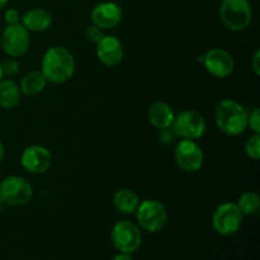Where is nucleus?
<instances>
[{"instance_id": "1", "label": "nucleus", "mask_w": 260, "mask_h": 260, "mask_svg": "<svg viewBox=\"0 0 260 260\" xmlns=\"http://www.w3.org/2000/svg\"><path fill=\"white\" fill-rule=\"evenodd\" d=\"M76 62L73 53L63 46H52L47 48L41 61V71L47 83L65 84L75 74Z\"/></svg>"}, {"instance_id": "2", "label": "nucleus", "mask_w": 260, "mask_h": 260, "mask_svg": "<svg viewBox=\"0 0 260 260\" xmlns=\"http://www.w3.org/2000/svg\"><path fill=\"white\" fill-rule=\"evenodd\" d=\"M215 123L226 136H240L248 129V111L234 99H222L215 109Z\"/></svg>"}, {"instance_id": "3", "label": "nucleus", "mask_w": 260, "mask_h": 260, "mask_svg": "<svg viewBox=\"0 0 260 260\" xmlns=\"http://www.w3.org/2000/svg\"><path fill=\"white\" fill-rule=\"evenodd\" d=\"M222 24L233 32H243L253 22V8L249 0H222L218 9Z\"/></svg>"}, {"instance_id": "4", "label": "nucleus", "mask_w": 260, "mask_h": 260, "mask_svg": "<svg viewBox=\"0 0 260 260\" xmlns=\"http://www.w3.org/2000/svg\"><path fill=\"white\" fill-rule=\"evenodd\" d=\"M135 213L137 226L149 234L160 233L167 226L168 211L157 200L141 201Z\"/></svg>"}, {"instance_id": "5", "label": "nucleus", "mask_w": 260, "mask_h": 260, "mask_svg": "<svg viewBox=\"0 0 260 260\" xmlns=\"http://www.w3.org/2000/svg\"><path fill=\"white\" fill-rule=\"evenodd\" d=\"M33 198V187L20 175H8L0 182V200L4 205L18 207L25 206Z\"/></svg>"}, {"instance_id": "6", "label": "nucleus", "mask_w": 260, "mask_h": 260, "mask_svg": "<svg viewBox=\"0 0 260 260\" xmlns=\"http://www.w3.org/2000/svg\"><path fill=\"white\" fill-rule=\"evenodd\" d=\"M111 240L119 253L134 254L141 248L142 234L137 223L128 220L118 221L111 231Z\"/></svg>"}, {"instance_id": "7", "label": "nucleus", "mask_w": 260, "mask_h": 260, "mask_svg": "<svg viewBox=\"0 0 260 260\" xmlns=\"http://www.w3.org/2000/svg\"><path fill=\"white\" fill-rule=\"evenodd\" d=\"M173 131L180 140H197L202 139L206 134L207 123L200 112L193 109H184L175 114L172 124Z\"/></svg>"}, {"instance_id": "8", "label": "nucleus", "mask_w": 260, "mask_h": 260, "mask_svg": "<svg viewBox=\"0 0 260 260\" xmlns=\"http://www.w3.org/2000/svg\"><path fill=\"white\" fill-rule=\"evenodd\" d=\"M198 62L203 65L210 75L217 79H226L233 75L235 70V61L233 55L225 48L213 47L198 56Z\"/></svg>"}, {"instance_id": "9", "label": "nucleus", "mask_w": 260, "mask_h": 260, "mask_svg": "<svg viewBox=\"0 0 260 260\" xmlns=\"http://www.w3.org/2000/svg\"><path fill=\"white\" fill-rule=\"evenodd\" d=\"M30 45V33L22 23L7 24L0 35V47L8 57L18 58L24 55Z\"/></svg>"}, {"instance_id": "10", "label": "nucleus", "mask_w": 260, "mask_h": 260, "mask_svg": "<svg viewBox=\"0 0 260 260\" xmlns=\"http://www.w3.org/2000/svg\"><path fill=\"white\" fill-rule=\"evenodd\" d=\"M243 213L235 202H223L212 215V226L221 236H233L243 225Z\"/></svg>"}, {"instance_id": "11", "label": "nucleus", "mask_w": 260, "mask_h": 260, "mask_svg": "<svg viewBox=\"0 0 260 260\" xmlns=\"http://www.w3.org/2000/svg\"><path fill=\"white\" fill-rule=\"evenodd\" d=\"M174 159L183 172L196 173L205 164V152L194 140H180L175 146Z\"/></svg>"}, {"instance_id": "12", "label": "nucleus", "mask_w": 260, "mask_h": 260, "mask_svg": "<svg viewBox=\"0 0 260 260\" xmlns=\"http://www.w3.org/2000/svg\"><path fill=\"white\" fill-rule=\"evenodd\" d=\"M52 164V154L43 145H30L20 155V165L25 172L40 175L47 172Z\"/></svg>"}, {"instance_id": "13", "label": "nucleus", "mask_w": 260, "mask_h": 260, "mask_svg": "<svg viewBox=\"0 0 260 260\" xmlns=\"http://www.w3.org/2000/svg\"><path fill=\"white\" fill-rule=\"evenodd\" d=\"M123 19V9L114 2H102L93 8L90 20L94 25L103 30H111L118 27Z\"/></svg>"}, {"instance_id": "14", "label": "nucleus", "mask_w": 260, "mask_h": 260, "mask_svg": "<svg viewBox=\"0 0 260 260\" xmlns=\"http://www.w3.org/2000/svg\"><path fill=\"white\" fill-rule=\"evenodd\" d=\"M96 57L107 68H114L122 62L124 57L123 45L116 36L104 35L96 43Z\"/></svg>"}, {"instance_id": "15", "label": "nucleus", "mask_w": 260, "mask_h": 260, "mask_svg": "<svg viewBox=\"0 0 260 260\" xmlns=\"http://www.w3.org/2000/svg\"><path fill=\"white\" fill-rule=\"evenodd\" d=\"M52 22L53 19L51 13L43 8H33V9L27 10L20 17V23L24 25V28L29 33L46 32L51 28Z\"/></svg>"}, {"instance_id": "16", "label": "nucleus", "mask_w": 260, "mask_h": 260, "mask_svg": "<svg viewBox=\"0 0 260 260\" xmlns=\"http://www.w3.org/2000/svg\"><path fill=\"white\" fill-rule=\"evenodd\" d=\"M175 112L169 103L162 101L154 102L147 109V118L149 122L157 129L172 127L175 118Z\"/></svg>"}, {"instance_id": "17", "label": "nucleus", "mask_w": 260, "mask_h": 260, "mask_svg": "<svg viewBox=\"0 0 260 260\" xmlns=\"http://www.w3.org/2000/svg\"><path fill=\"white\" fill-rule=\"evenodd\" d=\"M112 202H113V207L117 212L129 216L136 212L141 201L136 192L128 189V188H122L114 193Z\"/></svg>"}, {"instance_id": "18", "label": "nucleus", "mask_w": 260, "mask_h": 260, "mask_svg": "<svg viewBox=\"0 0 260 260\" xmlns=\"http://www.w3.org/2000/svg\"><path fill=\"white\" fill-rule=\"evenodd\" d=\"M22 95L19 85L13 79L3 78L0 80V107L3 109H13L19 106Z\"/></svg>"}, {"instance_id": "19", "label": "nucleus", "mask_w": 260, "mask_h": 260, "mask_svg": "<svg viewBox=\"0 0 260 260\" xmlns=\"http://www.w3.org/2000/svg\"><path fill=\"white\" fill-rule=\"evenodd\" d=\"M19 89L22 94L28 96H35L42 93L47 85V79L41 70H32L25 74L19 81Z\"/></svg>"}, {"instance_id": "20", "label": "nucleus", "mask_w": 260, "mask_h": 260, "mask_svg": "<svg viewBox=\"0 0 260 260\" xmlns=\"http://www.w3.org/2000/svg\"><path fill=\"white\" fill-rule=\"evenodd\" d=\"M236 206L239 207L240 212L243 216H254L259 212L260 210V197L258 193L251 192H244L243 194L239 197Z\"/></svg>"}, {"instance_id": "21", "label": "nucleus", "mask_w": 260, "mask_h": 260, "mask_svg": "<svg viewBox=\"0 0 260 260\" xmlns=\"http://www.w3.org/2000/svg\"><path fill=\"white\" fill-rule=\"evenodd\" d=\"M245 154L251 160H259L260 159V134H253L245 142Z\"/></svg>"}, {"instance_id": "22", "label": "nucleus", "mask_w": 260, "mask_h": 260, "mask_svg": "<svg viewBox=\"0 0 260 260\" xmlns=\"http://www.w3.org/2000/svg\"><path fill=\"white\" fill-rule=\"evenodd\" d=\"M0 66H2V71H3V75L8 76V78H12V76L17 75L19 73V69L20 65L18 62L17 58L14 57H8L5 60H3L0 62Z\"/></svg>"}, {"instance_id": "23", "label": "nucleus", "mask_w": 260, "mask_h": 260, "mask_svg": "<svg viewBox=\"0 0 260 260\" xmlns=\"http://www.w3.org/2000/svg\"><path fill=\"white\" fill-rule=\"evenodd\" d=\"M85 37L89 42L95 43L96 45V43H98L99 41L104 37V30L91 23L90 25H88V27L85 28Z\"/></svg>"}, {"instance_id": "24", "label": "nucleus", "mask_w": 260, "mask_h": 260, "mask_svg": "<svg viewBox=\"0 0 260 260\" xmlns=\"http://www.w3.org/2000/svg\"><path fill=\"white\" fill-rule=\"evenodd\" d=\"M248 128H250L253 134H260V109L258 107L248 112Z\"/></svg>"}, {"instance_id": "25", "label": "nucleus", "mask_w": 260, "mask_h": 260, "mask_svg": "<svg viewBox=\"0 0 260 260\" xmlns=\"http://www.w3.org/2000/svg\"><path fill=\"white\" fill-rule=\"evenodd\" d=\"M178 140V136L175 132L173 131L172 127H167V128L159 129V141L162 145H173L175 144Z\"/></svg>"}, {"instance_id": "26", "label": "nucleus", "mask_w": 260, "mask_h": 260, "mask_svg": "<svg viewBox=\"0 0 260 260\" xmlns=\"http://www.w3.org/2000/svg\"><path fill=\"white\" fill-rule=\"evenodd\" d=\"M4 20L7 24H15V23L20 22V14L17 9L14 8H9L5 10L4 13Z\"/></svg>"}, {"instance_id": "27", "label": "nucleus", "mask_w": 260, "mask_h": 260, "mask_svg": "<svg viewBox=\"0 0 260 260\" xmlns=\"http://www.w3.org/2000/svg\"><path fill=\"white\" fill-rule=\"evenodd\" d=\"M250 68L253 73L255 74V76H260V50H256L254 52L250 61Z\"/></svg>"}, {"instance_id": "28", "label": "nucleus", "mask_w": 260, "mask_h": 260, "mask_svg": "<svg viewBox=\"0 0 260 260\" xmlns=\"http://www.w3.org/2000/svg\"><path fill=\"white\" fill-rule=\"evenodd\" d=\"M112 260H134L132 259L131 254H126V253H118L117 255H114Z\"/></svg>"}, {"instance_id": "29", "label": "nucleus", "mask_w": 260, "mask_h": 260, "mask_svg": "<svg viewBox=\"0 0 260 260\" xmlns=\"http://www.w3.org/2000/svg\"><path fill=\"white\" fill-rule=\"evenodd\" d=\"M4 156H5V147L4 145H3V142L0 141V164H2L3 160H4Z\"/></svg>"}, {"instance_id": "30", "label": "nucleus", "mask_w": 260, "mask_h": 260, "mask_svg": "<svg viewBox=\"0 0 260 260\" xmlns=\"http://www.w3.org/2000/svg\"><path fill=\"white\" fill-rule=\"evenodd\" d=\"M8 2H9V0H0V10L4 9V8L7 7Z\"/></svg>"}, {"instance_id": "31", "label": "nucleus", "mask_w": 260, "mask_h": 260, "mask_svg": "<svg viewBox=\"0 0 260 260\" xmlns=\"http://www.w3.org/2000/svg\"><path fill=\"white\" fill-rule=\"evenodd\" d=\"M4 207H5L4 202H3V201L0 200V215H2V213H3V211H4Z\"/></svg>"}, {"instance_id": "32", "label": "nucleus", "mask_w": 260, "mask_h": 260, "mask_svg": "<svg viewBox=\"0 0 260 260\" xmlns=\"http://www.w3.org/2000/svg\"><path fill=\"white\" fill-rule=\"evenodd\" d=\"M4 78V75H3V71H2V66H0V80H2V79Z\"/></svg>"}, {"instance_id": "33", "label": "nucleus", "mask_w": 260, "mask_h": 260, "mask_svg": "<svg viewBox=\"0 0 260 260\" xmlns=\"http://www.w3.org/2000/svg\"><path fill=\"white\" fill-rule=\"evenodd\" d=\"M23 2H29V0H23Z\"/></svg>"}]
</instances>
